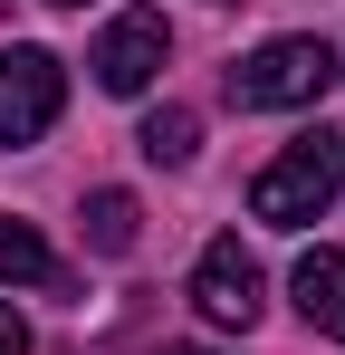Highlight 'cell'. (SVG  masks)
<instances>
[{
  "mask_svg": "<svg viewBox=\"0 0 345 355\" xmlns=\"http://www.w3.org/2000/svg\"><path fill=\"white\" fill-rule=\"evenodd\" d=\"M0 288H67V269H57V250L39 231H29V221H0Z\"/></svg>",
  "mask_w": 345,
  "mask_h": 355,
  "instance_id": "52a82bcc",
  "label": "cell"
},
{
  "mask_svg": "<svg viewBox=\"0 0 345 355\" xmlns=\"http://www.w3.org/2000/svg\"><path fill=\"white\" fill-rule=\"evenodd\" d=\"M326 87H336V49H326V39H269V49H249V58L230 67V106H249V116L317 106Z\"/></svg>",
  "mask_w": 345,
  "mask_h": 355,
  "instance_id": "7a4b0ae2",
  "label": "cell"
},
{
  "mask_svg": "<svg viewBox=\"0 0 345 355\" xmlns=\"http://www.w3.org/2000/svg\"><path fill=\"white\" fill-rule=\"evenodd\" d=\"M57 10H87V0H57Z\"/></svg>",
  "mask_w": 345,
  "mask_h": 355,
  "instance_id": "7c38bea8",
  "label": "cell"
},
{
  "mask_svg": "<svg viewBox=\"0 0 345 355\" xmlns=\"http://www.w3.org/2000/svg\"><path fill=\"white\" fill-rule=\"evenodd\" d=\"M0 10H10V0H0Z\"/></svg>",
  "mask_w": 345,
  "mask_h": 355,
  "instance_id": "4fadbf2b",
  "label": "cell"
},
{
  "mask_svg": "<svg viewBox=\"0 0 345 355\" xmlns=\"http://www.w3.org/2000/svg\"><path fill=\"white\" fill-rule=\"evenodd\" d=\"M192 307L211 317V327H259V307H269V279H259V259L240 250V240H211L202 250V269H192Z\"/></svg>",
  "mask_w": 345,
  "mask_h": 355,
  "instance_id": "277c9868",
  "label": "cell"
},
{
  "mask_svg": "<svg viewBox=\"0 0 345 355\" xmlns=\"http://www.w3.org/2000/svg\"><path fill=\"white\" fill-rule=\"evenodd\" d=\"M297 317L317 336H345V250H307L297 259Z\"/></svg>",
  "mask_w": 345,
  "mask_h": 355,
  "instance_id": "8992f818",
  "label": "cell"
},
{
  "mask_svg": "<svg viewBox=\"0 0 345 355\" xmlns=\"http://www.w3.org/2000/svg\"><path fill=\"white\" fill-rule=\"evenodd\" d=\"M336 182H345V135H297L269 173L249 182V221H269V231H307L326 202H336Z\"/></svg>",
  "mask_w": 345,
  "mask_h": 355,
  "instance_id": "6da1fadb",
  "label": "cell"
},
{
  "mask_svg": "<svg viewBox=\"0 0 345 355\" xmlns=\"http://www.w3.org/2000/svg\"><path fill=\"white\" fill-rule=\"evenodd\" d=\"M67 106V67L48 49H0V144H39Z\"/></svg>",
  "mask_w": 345,
  "mask_h": 355,
  "instance_id": "3957f363",
  "label": "cell"
},
{
  "mask_svg": "<svg viewBox=\"0 0 345 355\" xmlns=\"http://www.w3.org/2000/svg\"><path fill=\"white\" fill-rule=\"evenodd\" d=\"M163 58H172V29H163V10H125L106 39H96V87L106 96H144L154 77H163Z\"/></svg>",
  "mask_w": 345,
  "mask_h": 355,
  "instance_id": "5b68a950",
  "label": "cell"
},
{
  "mask_svg": "<svg viewBox=\"0 0 345 355\" xmlns=\"http://www.w3.org/2000/svg\"><path fill=\"white\" fill-rule=\"evenodd\" d=\"M134 144H144V164H192V154H202V116H192V106H154Z\"/></svg>",
  "mask_w": 345,
  "mask_h": 355,
  "instance_id": "ba28073f",
  "label": "cell"
},
{
  "mask_svg": "<svg viewBox=\"0 0 345 355\" xmlns=\"http://www.w3.org/2000/svg\"><path fill=\"white\" fill-rule=\"evenodd\" d=\"M163 355H211V346H163Z\"/></svg>",
  "mask_w": 345,
  "mask_h": 355,
  "instance_id": "8fae6325",
  "label": "cell"
},
{
  "mask_svg": "<svg viewBox=\"0 0 345 355\" xmlns=\"http://www.w3.org/2000/svg\"><path fill=\"white\" fill-rule=\"evenodd\" d=\"M0 355H29V327H19V307L0 297Z\"/></svg>",
  "mask_w": 345,
  "mask_h": 355,
  "instance_id": "30bf717a",
  "label": "cell"
},
{
  "mask_svg": "<svg viewBox=\"0 0 345 355\" xmlns=\"http://www.w3.org/2000/svg\"><path fill=\"white\" fill-rule=\"evenodd\" d=\"M134 192H87V250H106V259H125L134 250Z\"/></svg>",
  "mask_w": 345,
  "mask_h": 355,
  "instance_id": "9c48e42d",
  "label": "cell"
}]
</instances>
